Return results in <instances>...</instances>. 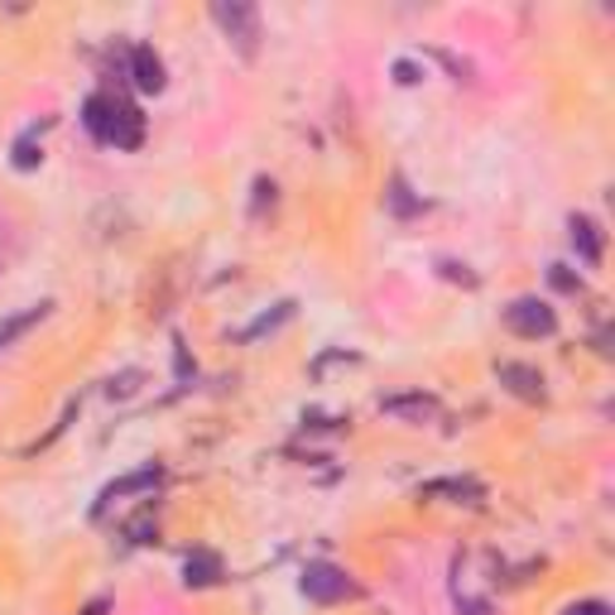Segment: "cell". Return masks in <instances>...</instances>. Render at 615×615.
<instances>
[{
    "label": "cell",
    "instance_id": "obj_14",
    "mask_svg": "<svg viewBox=\"0 0 615 615\" xmlns=\"http://www.w3.org/2000/svg\"><path fill=\"white\" fill-rule=\"evenodd\" d=\"M39 159H43V150H39V144L29 140V135H24V140H14V169H24V173H29V169H39Z\"/></svg>",
    "mask_w": 615,
    "mask_h": 615
},
{
    "label": "cell",
    "instance_id": "obj_19",
    "mask_svg": "<svg viewBox=\"0 0 615 615\" xmlns=\"http://www.w3.org/2000/svg\"><path fill=\"white\" fill-rule=\"evenodd\" d=\"M265 208H274V183H270V179H255V208H251V212L260 216Z\"/></svg>",
    "mask_w": 615,
    "mask_h": 615
},
{
    "label": "cell",
    "instance_id": "obj_2",
    "mask_svg": "<svg viewBox=\"0 0 615 615\" xmlns=\"http://www.w3.org/2000/svg\"><path fill=\"white\" fill-rule=\"evenodd\" d=\"M299 587H303L308 602H317V606H336V602H351V596H356V582L346 577V567L322 563V558L303 567Z\"/></svg>",
    "mask_w": 615,
    "mask_h": 615
},
{
    "label": "cell",
    "instance_id": "obj_20",
    "mask_svg": "<svg viewBox=\"0 0 615 615\" xmlns=\"http://www.w3.org/2000/svg\"><path fill=\"white\" fill-rule=\"evenodd\" d=\"M394 82L414 87V82H419V68H414V63H409V58H400V63H394Z\"/></svg>",
    "mask_w": 615,
    "mask_h": 615
},
{
    "label": "cell",
    "instance_id": "obj_22",
    "mask_svg": "<svg viewBox=\"0 0 615 615\" xmlns=\"http://www.w3.org/2000/svg\"><path fill=\"white\" fill-rule=\"evenodd\" d=\"M443 274H447V280H462L466 289H476V274H466V265H452V260H443Z\"/></svg>",
    "mask_w": 615,
    "mask_h": 615
},
{
    "label": "cell",
    "instance_id": "obj_7",
    "mask_svg": "<svg viewBox=\"0 0 615 615\" xmlns=\"http://www.w3.org/2000/svg\"><path fill=\"white\" fill-rule=\"evenodd\" d=\"M567 236H573V245H577V255H582V265H602V255H606V236H602V226L592 222L587 212H573L567 216Z\"/></svg>",
    "mask_w": 615,
    "mask_h": 615
},
{
    "label": "cell",
    "instance_id": "obj_8",
    "mask_svg": "<svg viewBox=\"0 0 615 615\" xmlns=\"http://www.w3.org/2000/svg\"><path fill=\"white\" fill-rule=\"evenodd\" d=\"M159 481H164V472H159V466H140V472L111 481V486L101 491V501H97V515H101V510H107L111 501H121V495H150V491H159Z\"/></svg>",
    "mask_w": 615,
    "mask_h": 615
},
{
    "label": "cell",
    "instance_id": "obj_18",
    "mask_svg": "<svg viewBox=\"0 0 615 615\" xmlns=\"http://www.w3.org/2000/svg\"><path fill=\"white\" fill-rule=\"evenodd\" d=\"M135 380H140V371H125L121 380H111L107 394H111V400H125V394H135Z\"/></svg>",
    "mask_w": 615,
    "mask_h": 615
},
{
    "label": "cell",
    "instance_id": "obj_12",
    "mask_svg": "<svg viewBox=\"0 0 615 615\" xmlns=\"http://www.w3.org/2000/svg\"><path fill=\"white\" fill-rule=\"evenodd\" d=\"M49 313H53V303H29L24 313H10L6 322H0V351H6L10 342H20V336H24L29 327H39V322L49 317Z\"/></svg>",
    "mask_w": 615,
    "mask_h": 615
},
{
    "label": "cell",
    "instance_id": "obj_11",
    "mask_svg": "<svg viewBox=\"0 0 615 615\" xmlns=\"http://www.w3.org/2000/svg\"><path fill=\"white\" fill-rule=\"evenodd\" d=\"M419 495H429V501L433 495H452L457 505H476L486 491H481V481H472V476H443V481H429Z\"/></svg>",
    "mask_w": 615,
    "mask_h": 615
},
{
    "label": "cell",
    "instance_id": "obj_3",
    "mask_svg": "<svg viewBox=\"0 0 615 615\" xmlns=\"http://www.w3.org/2000/svg\"><path fill=\"white\" fill-rule=\"evenodd\" d=\"M212 20L222 24V34L236 43L245 58H255V49H260V10L255 6H245V0H216Z\"/></svg>",
    "mask_w": 615,
    "mask_h": 615
},
{
    "label": "cell",
    "instance_id": "obj_15",
    "mask_svg": "<svg viewBox=\"0 0 615 615\" xmlns=\"http://www.w3.org/2000/svg\"><path fill=\"white\" fill-rule=\"evenodd\" d=\"M390 208H394V212H400V216H409V212H419V208H423V202H419V198H409V188H404V179H394V183H390Z\"/></svg>",
    "mask_w": 615,
    "mask_h": 615
},
{
    "label": "cell",
    "instance_id": "obj_13",
    "mask_svg": "<svg viewBox=\"0 0 615 615\" xmlns=\"http://www.w3.org/2000/svg\"><path fill=\"white\" fill-rule=\"evenodd\" d=\"M289 317H294V303H274V313H265V317H255L251 322V327H245L241 336H245V342H255V336H265V332H274V327H280V322H289Z\"/></svg>",
    "mask_w": 615,
    "mask_h": 615
},
{
    "label": "cell",
    "instance_id": "obj_4",
    "mask_svg": "<svg viewBox=\"0 0 615 615\" xmlns=\"http://www.w3.org/2000/svg\"><path fill=\"white\" fill-rule=\"evenodd\" d=\"M501 317H505L510 332L524 336V342H538V336H553V332H558V313H553L544 299H515Z\"/></svg>",
    "mask_w": 615,
    "mask_h": 615
},
{
    "label": "cell",
    "instance_id": "obj_10",
    "mask_svg": "<svg viewBox=\"0 0 615 615\" xmlns=\"http://www.w3.org/2000/svg\"><path fill=\"white\" fill-rule=\"evenodd\" d=\"M222 577H226V567H222V558H216L212 548H198V553H188V558H183V582H188V587H216Z\"/></svg>",
    "mask_w": 615,
    "mask_h": 615
},
{
    "label": "cell",
    "instance_id": "obj_5",
    "mask_svg": "<svg viewBox=\"0 0 615 615\" xmlns=\"http://www.w3.org/2000/svg\"><path fill=\"white\" fill-rule=\"evenodd\" d=\"M130 82L140 87V92H164L169 87V72H164V58H159L150 43H135V49H130Z\"/></svg>",
    "mask_w": 615,
    "mask_h": 615
},
{
    "label": "cell",
    "instance_id": "obj_1",
    "mask_svg": "<svg viewBox=\"0 0 615 615\" xmlns=\"http://www.w3.org/2000/svg\"><path fill=\"white\" fill-rule=\"evenodd\" d=\"M82 125L92 130L101 144H115V150H140V140H144V115H140V107H130V101L111 97V92L87 97Z\"/></svg>",
    "mask_w": 615,
    "mask_h": 615
},
{
    "label": "cell",
    "instance_id": "obj_17",
    "mask_svg": "<svg viewBox=\"0 0 615 615\" xmlns=\"http://www.w3.org/2000/svg\"><path fill=\"white\" fill-rule=\"evenodd\" d=\"M548 280H553V289H563V294H582V280L567 265H548Z\"/></svg>",
    "mask_w": 615,
    "mask_h": 615
},
{
    "label": "cell",
    "instance_id": "obj_16",
    "mask_svg": "<svg viewBox=\"0 0 615 615\" xmlns=\"http://www.w3.org/2000/svg\"><path fill=\"white\" fill-rule=\"evenodd\" d=\"M154 534H159V524H154L150 515H140V520H130V524H125V538H130V544H150Z\"/></svg>",
    "mask_w": 615,
    "mask_h": 615
},
{
    "label": "cell",
    "instance_id": "obj_6",
    "mask_svg": "<svg viewBox=\"0 0 615 615\" xmlns=\"http://www.w3.org/2000/svg\"><path fill=\"white\" fill-rule=\"evenodd\" d=\"M495 375H501V385L515 394V400L524 404H544V375L534 371V365H520V361H505V365H495Z\"/></svg>",
    "mask_w": 615,
    "mask_h": 615
},
{
    "label": "cell",
    "instance_id": "obj_9",
    "mask_svg": "<svg viewBox=\"0 0 615 615\" xmlns=\"http://www.w3.org/2000/svg\"><path fill=\"white\" fill-rule=\"evenodd\" d=\"M380 409H385L390 419H400V423H433L437 419L433 394H390V400H380Z\"/></svg>",
    "mask_w": 615,
    "mask_h": 615
},
{
    "label": "cell",
    "instance_id": "obj_21",
    "mask_svg": "<svg viewBox=\"0 0 615 615\" xmlns=\"http://www.w3.org/2000/svg\"><path fill=\"white\" fill-rule=\"evenodd\" d=\"M563 615H611V606L606 602H577V606H567Z\"/></svg>",
    "mask_w": 615,
    "mask_h": 615
}]
</instances>
